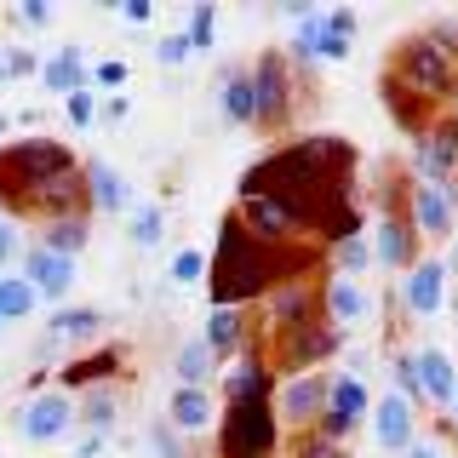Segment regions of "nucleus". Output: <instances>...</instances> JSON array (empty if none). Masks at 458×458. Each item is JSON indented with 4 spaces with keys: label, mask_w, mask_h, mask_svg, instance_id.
<instances>
[{
    "label": "nucleus",
    "mask_w": 458,
    "mask_h": 458,
    "mask_svg": "<svg viewBox=\"0 0 458 458\" xmlns=\"http://www.w3.org/2000/svg\"><path fill=\"white\" fill-rule=\"evenodd\" d=\"M315 264V252L310 247H264V241H252L247 235V224L241 218H224L218 224V252H212V310L229 304V310H241L247 298H264V293H276V286L286 281H304V269Z\"/></svg>",
    "instance_id": "nucleus-1"
},
{
    "label": "nucleus",
    "mask_w": 458,
    "mask_h": 458,
    "mask_svg": "<svg viewBox=\"0 0 458 458\" xmlns=\"http://www.w3.org/2000/svg\"><path fill=\"white\" fill-rule=\"evenodd\" d=\"M81 161L64 149V143H52V138H18V143H6L0 149V207H6V218L12 212H23V200L40 190V183H52V178H64V172H75Z\"/></svg>",
    "instance_id": "nucleus-2"
},
{
    "label": "nucleus",
    "mask_w": 458,
    "mask_h": 458,
    "mask_svg": "<svg viewBox=\"0 0 458 458\" xmlns=\"http://www.w3.org/2000/svg\"><path fill=\"white\" fill-rule=\"evenodd\" d=\"M281 441V419H276V395L258 401H229L224 407V429H218V453L224 458H269Z\"/></svg>",
    "instance_id": "nucleus-3"
},
{
    "label": "nucleus",
    "mask_w": 458,
    "mask_h": 458,
    "mask_svg": "<svg viewBox=\"0 0 458 458\" xmlns=\"http://www.w3.org/2000/svg\"><path fill=\"white\" fill-rule=\"evenodd\" d=\"M390 81L401 86V92H419V98H429V104H441V98L458 86V64L429 35H412V40H401V47H395Z\"/></svg>",
    "instance_id": "nucleus-4"
},
{
    "label": "nucleus",
    "mask_w": 458,
    "mask_h": 458,
    "mask_svg": "<svg viewBox=\"0 0 458 458\" xmlns=\"http://www.w3.org/2000/svg\"><path fill=\"white\" fill-rule=\"evenodd\" d=\"M252 75V126H281L286 109H293V81H286V57L264 52L247 69Z\"/></svg>",
    "instance_id": "nucleus-5"
},
{
    "label": "nucleus",
    "mask_w": 458,
    "mask_h": 458,
    "mask_svg": "<svg viewBox=\"0 0 458 458\" xmlns=\"http://www.w3.org/2000/svg\"><path fill=\"white\" fill-rule=\"evenodd\" d=\"M69 424H75V395H64V390L29 395L18 407V419H12V429L23 441H57V436H69Z\"/></svg>",
    "instance_id": "nucleus-6"
},
{
    "label": "nucleus",
    "mask_w": 458,
    "mask_h": 458,
    "mask_svg": "<svg viewBox=\"0 0 458 458\" xmlns=\"http://www.w3.org/2000/svg\"><path fill=\"white\" fill-rule=\"evenodd\" d=\"M412 172L419 183H447L458 172V121H436L412 138Z\"/></svg>",
    "instance_id": "nucleus-7"
},
{
    "label": "nucleus",
    "mask_w": 458,
    "mask_h": 458,
    "mask_svg": "<svg viewBox=\"0 0 458 458\" xmlns=\"http://www.w3.org/2000/svg\"><path fill=\"white\" fill-rule=\"evenodd\" d=\"M327 355H338V327H321V321L298 327V333H281V344H276V361H281L286 378H304Z\"/></svg>",
    "instance_id": "nucleus-8"
},
{
    "label": "nucleus",
    "mask_w": 458,
    "mask_h": 458,
    "mask_svg": "<svg viewBox=\"0 0 458 458\" xmlns=\"http://www.w3.org/2000/svg\"><path fill=\"white\" fill-rule=\"evenodd\" d=\"M327 390H333V378H327V372H304V378H286V384H281V395H276V419L298 424V429H310V424L327 412Z\"/></svg>",
    "instance_id": "nucleus-9"
},
{
    "label": "nucleus",
    "mask_w": 458,
    "mask_h": 458,
    "mask_svg": "<svg viewBox=\"0 0 458 458\" xmlns=\"http://www.w3.org/2000/svg\"><path fill=\"white\" fill-rule=\"evenodd\" d=\"M23 281L35 286V298H69V286H75V258H57L35 241V247L23 252Z\"/></svg>",
    "instance_id": "nucleus-10"
},
{
    "label": "nucleus",
    "mask_w": 458,
    "mask_h": 458,
    "mask_svg": "<svg viewBox=\"0 0 458 458\" xmlns=\"http://www.w3.org/2000/svg\"><path fill=\"white\" fill-rule=\"evenodd\" d=\"M441 298H447V264L419 258V264L407 269V281H401V304H407L412 315H436Z\"/></svg>",
    "instance_id": "nucleus-11"
},
{
    "label": "nucleus",
    "mask_w": 458,
    "mask_h": 458,
    "mask_svg": "<svg viewBox=\"0 0 458 458\" xmlns=\"http://www.w3.org/2000/svg\"><path fill=\"white\" fill-rule=\"evenodd\" d=\"M310 321H315V286L310 281H286L269 293V327L276 333H298Z\"/></svg>",
    "instance_id": "nucleus-12"
},
{
    "label": "nucleus",
    "mask_w": 458,
    "mask_h": 458,
    "mask_svg": "<svg viewBox=\"0 0 458 458\" xmlns=\"http://www.w3.org/2000/svg\"><path fill=\"white\" fill-rule=\"evenodd\" d=\"M224 395L229 401H258V395H276V367H264V355L241 350L235 367L224 372Z\"/></svg>",
    "instance_id": "nucleus-13"
},
{
    "label": "nucleus",
    "mask_w": 458,
    "mask_h": 458,
    "mask_svg": "<svg viewBox=\"0 0 458 458\" xmlns=\"http://www.w3.org/2000/svg\"><path fill=\"white\" fill-rule=\"evenodd\" d=\"M114 372H121V350H98V355H75L69 367H57V384H64V395H75V390H104Z\"/></svg>",
    "instance_id": "nucleus-14"
},
{
    "label": "nucleus",
    "mask_w": 458,
    "mask_h": 458,
    "mask_svg": "<svg viewBox=\"0 0 458 458\" xmlns=\"http://www.w3.org/2000/svg\"><path fill=\"white\" fill-rule=\"evenodd\" d=\"M81 178H86V207H98V212H126L132 207V190H126V178L109 161H86Z\"/></svg>",
    "instance_id": "nucleus-15"
},
{
    "label": "nucleus",
    "mask_w": 458,
    "mask_h": 458,
    "mask_svg": "<svg viewBox=\"0 0 458 458\" xmlns=\"http://www.w3.org/2000/svg\"><path fill=\"white\" fill-rule=\"evenodd\" d=\"M200 344L212 350V361H224V355H241V350H247V310L218 304V310L207 315V333H200Z\"/></svg>",
    "instance_id": "nucleus-16"
},
{
    "label": "nucleus",
    "mask_w": 458,
    "mask_h": 458,
    "mask_svg": "<svg viewBox=\"0 0 458 458\" xmlns=\"http://www.w3.org/2000/svg\"><path fill=\"white\" fill-rule=\"evenodd\" d=\"M372 436H378V447L407 453L412 447V407L401 395H384L378 407H372Z\"/></svg>",
    "instance_id": "nucleus-17"
},
{
    "label": "nucleus",
    "mask_w": 458,
    "mask_h": 458,
    "mask_svg": "<svg viewBox=\"0 0 458 458\" xmlns=\"http://www.w3.org/2000/svg\"><path fill=\"white\" fill-rule=\"evenodd\" d=\"M412 229L429 235V241L453 229V207H447V190H441V183H412Z\"/></svg>",
    "instance_id": "nucleus-18"
},
{
    "label": "nucleus",
    "mask_w": 458,
    "mask_h": 458,
    "mask_svg": "<svg viewBox=\"0 0 458 458\" xmlns=\"http://www.w3.org/2000/svg\"><path fill=\"white\" fill-rule=\"evenodd\" d=\"M412 367H419V390H424V401H441V407H447L453 390H458L453 355H447V350H419V355H412Z\"/></svg>",
    "instance_id": "nucleus-19"
},
{
    "label": "nucleus",
    "mask_w": 458,
    "mask_h": 458,
    "mask_svg": "<svg viewBox=\"0 0 458 458\" xmlns=\"http://www.w3.org/2000/svg\"><path fill=\"white\" fill-rule=\"evenodd\" d=\"M166 424L178 429V436H200V429H212V390H172Z\"/></svg>",
    "instance_id": "nucleus-20"
},
{
    "label": "nucleus",
    "mask_w": 458,
    "mask_h": 458,
    "mask_svg": "<svg viewBox=\"0 0 458 458\" xmlns=\"http://www.w3.org/2000/svg\"><path fill=\"white\" fill-rule=\"evenodd\" d=\"M98 333H104V310H92V304L57 310L52 321H47V344H86V338H98Z\"/></svg>",
    "instance_id": "nucleus-21"
},
{
    "label": "nucleus",
    "mask_w": 458,
    "mask_h": 458,
    "mask_svg": "<svg viewBox=\"0 0 458 458\" xmlns=\"http://www.w3.org/2000/svg\"><path fill=\"white\" fill-rule=\"evenodd\" d=\"M40 81H47V92L69 98V92H86V64H81V47H57L47 64H40Z\"/></svg>",
    "instance_id": "nucleus-22"
},
{
    "label": "nucleus",
    "mask_w": 458,
    "mask_h": 458,
    "mask_svg": "<svg viewBox=\"0 0 458 458\" xmlns=\"http://www.w3.org/2000/svg\"><path fill=\"white\" fill-rule=\"evenodd\" d=\"M218 109L235 126H252V75L247 69H229V75L218 81Z\"/></svg>",
    "instance_id": "nucleus-23"
},
{
    "label": "nucleus",
    "mask_w": 458,
    "mask_h": 458,
    "mask_svg": "<svg viewBox=\"0 0 458 458\" xmlns=\"http://www.w3.org/2000/svg\"><path fill=\"white\" fill-rule=\"evenodd\" d=\"M172 372H178V390H207L212 372H218V361H212V350L195 338V344H183V350H178V367H172Z\"/></svg>",
    "instance_id": "nucleus-24"
},
{
    "label": "nucleus",
    "mask_w": 458,
    "mask_h": 458,
    "mask_svg": "<svg viewBox=\"0 0 458 458\" xmlns=\"http://www.w3.org/2000/svg\"><path fill=\"white\" fill-rule=\"evenodd\" d=\"M75 424H86V436H109L114 429V390L104 384V390H86L75 401Z\"/></svg>",
    "instance_id": "nucleus-25"
},
{
    "label": "nucleus",
    "mask_w": 458,
    "mask_h": 458,
    "mask_svg": "<svg viewBox=\"0 0 458 458\" xmlns=\"http://www.w3.org/2000/svg\"><path fill=\"white\" fill-rule=\"evenodd\" d=\"M327 315H333V327L361 321V315H367V293H361L350 276H338L333 286H327Z\"/></svg>",
    "instance_id": "nucleus-26"
},
{
    "label": "nucleus",
    "mask_w": 458,
    "mask_h": 458,
    "mask_svg": "<svg viewBox=\"0 0 458 458\" xmlns=\"http://www.w3.org/2000/svg\"><path fill=\"white\" fill-rule=\"evenodd\" d=\"M92 241V224L86 218H57V224H47V235H40V247L47 252H57V258H81V247Z\"/></svg>",
    "instance_id": "nucleus-27"
},
{
    "label": "nucleus",
    "mask_w": 458,
    "mask_h": 458,
    "mask_svg": "<svg viewBox=\"0 0 458 458\" xmlns=\"http://www.w3.org/2000/svg\"><path fill=\"white\" fill-rule=\"evenodd\" d=\"M35 286H29L23 276H0V327L6 321H23V315H35Z\"/></svg>",
    "instance_id": "nucleus-28"
},
{
    "label": "nucleus",
    "mask_w": 458,
    "mask_h": 458,
    "mask_svg": "<svg viewBox=\"0 0 458 458\" xmlns=\"http://www.w3.org/2000/svg\"><path fill=\"white\" fill-rule=\"evenodd\" d=\"M372 252H378V264L401 269V264H407V224H401V218H384L378 224V247H372Z\"/></svg>",
    "instance_id": "nucleus-29"
},
{
    "label": "nucleus",
    "mask_w": 458,
    "mask_h": 458,
    "mask_svg": "<svg viewBox=\"0 0 458 458\" xmlns=\"http://www.w3.org/2000/svg\"><path fill=\"white\" fill-rule=\"evenodd\" d=\"M212 35H218V12L200 0L190 12V29H183V40H190V52H212Z\"/></svg>",
    "instance_id": "nucleus-30"
},
{
    "label": "nucleus",
    "mask_w": 458,
    "mask_h": 458,
    "mask_svg": "<svg viewBox=\"0 0 458 458\" xmlns=\"http://www.w3.org/2000/svg\"><path fill=\"white\" fill-rule=\"evenodd\" d=\"M161 235H166L161 207H132V241L138 247H161Z\"/></svg>",
    "instance_id": "nucleus-31"
},
{
    "label": "nucleus",
    "mask_w": 458,
    "mask_h": 458,
    "mask_svg": "<svg viewBox=\"0 0 458 458\" xmlns=\"http://www.w3.org/2000/svg\"><path fill=\"white\" fill-rule=\"evenodd\" d=\"M172 286H195V281H207V252H195V247H183L178 258H172Z\"/></svg>",
    "instance_id": "nucleus-32"
},
{
    "label": "nucleus",
    "mask_w": 458,
    "mask_h": 458,
    "mask_svg": "<svg viewBox=\"0 0 458 458\" xmlns=\"http://www.w3.org/2000/svg\"><path fill=\"white\" fill-rule=\"evenodd\" d=\"M64 114H69V126H81V132H86V126L98 121V98H92V86H86V92H69V98H64Z\"/></svg>",
    "instance_id": "nucleus-33"
},
{
    "label": "nucleus",
    "mask_w": 458,
    "mask_h": 458,
    "mask_svg": "<svg viewBox=\"0 0 458 458\" xmlns=\"http://www.w3.org/2000/svg\"><path fill=\"white\" fill-rule=\"evenodd\" d=\"M190 40H183V29H178V35H161V40H155V64H166V69H178V64H190Z\"/></svg>",
    "instance_id": "nucleus-34"
},
{
    "label": "nucleus",
    "mask_w": 458,
    "mask_h": 458,
    "mask_svg": "<svg viewBox=\"0 0 458 458\" xmlns=\"http://www.w3.org/2000/svg\"><path fill=\"white\" fill-rule=\"evenodd\" d=\"M395 395L407 401V407H419V401H424V390H419V367H412V355H401V361H395Z\"/></svg>",
    "instance_id": "nucleus-35"
},
{
    "label": "nucleus",
    "mask_w": 458,
    "mask_h": 458,
    "mask_svg": "<svg viewBox=\"0 0 458 458\" xmlns=\"http://www.w3.org/2000/svg\"><path fill=\"white\" fill-rule=\"evenodd\" d=\"M321 35H327V23H321V12H310V18H298V35H293V47L315 57V47H321Z\"/></svg>",
    "instance_id": "nucleus-36"
},
{
    "label": "nucleus",
    "mask_w": 458,
    "mask_h": 458,
    "mask_svg": "<svg viewBox=\"0 0 458 458\" xmlns=\"http://www.w3.org/2000/svg\"><path fill=\"white\" fill-rule=\"evenodd\" d=\"M149 447H155V458H183V441H178V429H172V424H155L149 429Z\"/></svg>",
    "instance_id": "nucleus-37"
},
{
    "label": "nucleus",
    "mask_w": 458,
    "mask_h": 458,
    "mask_svg": "<svg viewBox=\"0 0 458 458\" xmlns=\"http://www.w3.org/2000/svg\"><path fill=\"white\" fill-rule=\"evenodd\" d=\"M338 264H344V269H367V235L338 241Z\"/></svg>",
    "instance_id": "nucleus-38"
},
{
    "label": "nucleus",
    "mask_w": 458,
    "mask_h": 458,
    "mask_svg": "<svg viewBox=\"0 0 458 458\" xmlns=\"http://www.w3.org/2000/svg\"><path fill=\"white\" fill-rule=\"evenodd\" d=\"M18 252H23V235H18V224H12V218H0V269H6Z\"/></svg>",
    "instance_id": "nucleus-39"
},
{
    "label": "nucleus",
    "mask_w": 458,
    "mask_h": 458,
    "mask_svg": "<svg viewBox=\"0 0 458 458\" xmlns=\"http://www.w3.org/2000/svg\"><path fill=\"white\" fill-rule=\"evenodd\" d=\"M321 23H327V18H321ZM315 57H327V64H344V57H350V40L327 29V35H321V47H315Z\"/></svg>",
    "instance_id": "nucleus-40"
},
{
    "label": "nucleus",
    "mask_w": 458,
    "mask_h": 458,
    "mask_svg": "<svg viewBox=\"0 0 458 458\" xmlns=\"http://www.w3.org/2000/svg\"><path fill=\"white\" fill-rule=\"evenodd\" d=\"M92 81L98 86H126V64H121V57H104V64L92 69Z\"/></svg>",
    "instance_id": "nucleus-41"
},
{
    "label": "nucleus",
    "mask_w": 458,
    "mask_h": 458,
    "mask_svg": "<svg viewBox=\"0 0 458 458\" xmlns=\"http://www.w3.org/2000/svg\"><path fill=\"white\" fill-rule=\"evenodd\" d=\"M298 458H344V447H333V441H321V436L310 429V436H304V447H298Z\"/></svg>",
    "instance_id": "nucleus-42"
},
{
    "label": "nucleus",
    "mask_w": 458,
    "mask_h": 458,
    "mask_svg": "<svg viewBox=\"0 0 458 458\" xmlns=\"http://www.w3.org/2000/svg\"><path fill=\"white\" fill-rule=\"evenodd\" d=\"M18 23H29V29L52 23V6H47V0H23V6H18Z\"/></svg>",
    "instance_id": "nucleus-43"
},
{
    "label": "nucleus",
    "mask_w": 458,
    "mask_h": 458,
    "mask_svg": "<svg viewBox=\"0 0 458 458\" xmlns=\"http://www.w3.org/2000/svg\"><path fill=\"white\" fill-rule=\"evenodd\" d=\"M35 69H40V64H35L29 52H12L6 64H0V75H12V81H18V75H35Z\"/></svg>",
    "instance_id": "nucleus-44"
},
{
    "label": "nucleus",
    "mask_w": 458,
    "mask_h": 458,
    "mask_svg": "<svg viewBox=\"0 0 458 458\" xmlns=\"http://www.w3.org/2000/svg\"><path fill=\"white\" fill-rule=\"evenodd\" d=\"M321 18H327V29H333V35H344V40L355 35V12H321Z\"/></svg>",
    "instance_id": "nucleus-45"
},
{
    "label": "nucleus",
    "mask_w": 458,
    "mask_h": 458,
    "mask_svg": "<svg viewBox=\"0 0 458 458\" xmlns=\"http://www.w3.org/2000/svg\"><path fill=\"white\" fill-rule=\"evenodd\" d=\"M121 18H126V23H149V18H155V6H149V0H126Z\"/></svg>",
    "instance_id": "nucleus-46"
},
{
    "label": "nucleus",
    "mask_w": 458,
    "mask_h": 458,
    "mask_svg": "<svg viewBox=\"0 0 458 458\" xmlns=\"http://www.w3.org/2000/svg\"><path fill=\"white\" fill-rule=\"evenodd\" d=\"M104 453V436H81V447H75V458H98Z\"/></svg>",
    "instance_id": "nucleus-47"
},
{
    "label": "nucleus",
    "mask_w": 458,
    "mask_h": 458,
    "mask_svg": "<svg viewBox=\"0 0 458 458\" xmlns=\"http://www.w3.org/2000/svg\"><path fill=\"white\" fill-rule=\"evenodd\" d=\"M407 458H447V453H441L436 441H412V447H407Z\"/></svg>",
    "instance_id": "nucleus-48"
},
{
    "label": "nucleus",
    "mask_w": 458,
    "mask_h": 458,
    "mask_svg": "<svg viewBox=\"0 0 458 458\" xmlns=\"http://www.w3.org/2000/svg\"><path fill=\"white\" fill-rule=\"evenodd\" d=\"M126 109H132L126 98H109V104H104V114H109V121H126Z\"/></svg>",
    "instance_id": "nucleus-49"
},
{
    "label": "nucleus",
    "mask_w": 458,
    "mask_h": 458,
    "mask_svg": "<svg viewBox=\"0 0 458 458\" xmlns=\"http://www.w3.org/2000/svg\"><path fill=\"white\" fill-rule=\"evenodd\" d=\"M12 132V114H0V138H6Z\"/></svg>",
    "instance_id": "nucleus-50"
},
{
    "label": "nucleus",
    "mask_w": 458,
    "mask_h": 458,
    "mask_svg": "<svg viewBox=\"0 0 458 458\" xmlns=\"http://www.w3.org/2000/svg\"><path fill=\"white\" fill-rule=\"evenodd\" d=\"M447 407H453V419H458V390H453V401H447Z\"/></svg>",
    "instance_id": "nucleus-51"
},
{
    "label": "nucleus",
    "mask_w": 458,
    "mask_h": 458,
    "mask_svg": "<svg viewBox=\"0 0 458 458\" xmlns=\"http://www.w3.org/2000/svg\"><path fill=\"white\" fill-rule=\"evenodd\" d=\"M0 218H6V207H0Z\"/></svg>",
    "instance_id": "nucleus-52"
}]
</instances>
